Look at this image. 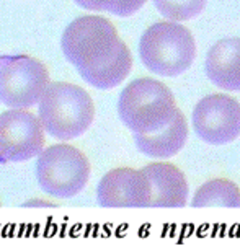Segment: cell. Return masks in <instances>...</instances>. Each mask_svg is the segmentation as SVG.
<instances>
[{
	"mask_svg": "<svg viewBox=\"0 0 240 251\" xmlns=\"http://www.w3.org/2000/svg\"><path fill=\"white\" fill-rule=\"evenodd\" d=\"M38 106L46 134L64 142L87 132L95 118V104L88 92L69 82L49 83Z\"/></svg>",
	"mask_w": 240,
	"mask_h": 251,
	"instance_id": "cell-1",
	"label": "cell"
},
{
	"mask_svg": "<svg viewBox=\"0 0 240 251\" xmlns=\"http://www.w3.org/2000/svg\"><path fill=\"white\" fill-rule=\"evenodd\" d=\"M178 111L177 100L167 85L156 78H136L123 88L118 114L134 134L154 132L167 126Z\"/></svg>",
	"mask_w": 240,
	"mask_h": 251,
	"instance_id": "cell-2",
	"label": "cell"
},
{
	"mask_svg": "<svg viewBox=\"0 0 240 251\" xmlns=\"http://www.w3.org/2000/svg\"><path fill=\"white\" fill-rule=\"evenodd\" d=\"M196 56L191 31L178 22H159L149 26L139 41V57L147 70L162 77L187 72Z\"/></svg>",
	"mask_w": 240,
	"mask_h": 251,
	"instance_id": "cell-3",
	"label": "cell"
},
{
	"mask_svg": "<svg viewBox=\"0 0 240 251\" xmlns=\"http://www.w3.org/2000/svg\"><path fill=\"white\" fill-rule=\"evenodd\" d=\"M90 178V162L82 150L69 144L43 149L36 160V179L44 193L71 199L82 193Z\"/></svg>",
	"mask_w": 240,
	"mask_h": 251,
	"instance_id": "cell-4",
	"label": "cell"
},
{
	"mask_svg": "<svg viewBox=\"0 0 240 251\" xmlns=\"http://www.w3.org/2000/svg\"><path fill=\"white\" fill-rule=\"evenodd\" d=\"M119 39L118 29L109 20L98 15H85L67 25L61 48L67 61L79 69L108 54Z\"/></svg>",
	"mask_w": 240,
	"mask_h": 251,
	"instance_id": "cell-5",
	"label": "cell"
},
{
	"mask_svg": "<svg viewBox=\"0 0 240 251\" xmlns=\"http://www.w3.org/2000/svg\"><path fill=\"white\" fill-rule=\"evenodd\" d=\"M49 83V70L39 59L15 57L0 67V103L7 108H31Z\"/></svg>",
	"mask_w": 240,
	"mask_h": 251,
	"instance_id": "cell-6",
	"label": "cell"
},
{
	"mask_svg": "<svg viewBox=\"0 0 240 251\" xmlns=\"http://www.w3.org/2000/svg\"><path fill=\"white\" fill-rule=\"evenodd\" d=\"M46 130L41 119L28 108H10L0 113V160L27 162L43 152Z\"/></svg>",
	"mask_w": 240,
	"mask_h": 251,
	"instance_id": "cell-7",
	"label": "cell"
},
{
	"mask_svg": "<svg viewBox=\"0 0 240 251\" xmlns=\"http://www.w3.org/2000/svg\"><path fill=\"white\" fill-rule=\"evenodd\" d=\"M194 132L211 145H226L240 137V103L224 93L201 98L193 109Z\"/></svg>",
	"mask_w": 240,
	"mask_h": 251,
	"instance_id": "cell-8",
	"label": "cell"
},
{
	"mask_svg": "<svg viewBox=\"0 0 240 251\" xmlns=\"http://www.w3.org/2000/svg\"><path fill=\"white\" fill-rule=\"evenodd\" d=\"M151 194V181L142 168L109 170L97 188V199L102 207H147Z\"/></svg>",
	"mask_w": 240,
	"mask_h": 251,
	"instance_id": "cell-9",
	"label": "cell"
},
{
	"mask_svg": "<svg viewBox=\"0 0 240 251\" xmlns=\"http://www.w3.org/2000/svg\"><path fill=\"white\" fill-rule=\"evenodd\" d=\"M151 181L152 207H183L188 202V181L178 167L172 163L156 162L142 168Z\"/></svg>",
	"mask_w": 240,
	"mask_h": 251,
	"instance_id": "cell-10",
	"label": "cell"
},
{
	"mask_svg": "<svg viewBox=\"0 0 240 251\" xmlns=\"http://www.w3.org/2000/svg\"><path fill=\"white\" fill-rule=\"evenodd\" d=\"M133 67V56L123 39H119L111 51L83 67H79L80 77L90 87L98 90H111L124 82Z\"/></svg>",
	"mask_w": 240,
	"mask_h": 251,
	"instance_id": "cell-11",
	"label": "cell"
},
{
	"mask_svg": "<svg viewBox=\"0 0 240 251\" xmlns=\"http://www.w3.org/2000/svg\"><path fill=\"white\" fill-rule=\"evenodd\" d=\"M204 69L216 87L240 92V38H226L211 46Z\"/></svg>",
	"mask_w": 240,
	"mask_h": 251,
	"instance_id": "cell-12",
	"label": "cell"
},
{
	"mask_svg": "<svg viewBox=\"0 0 240 251\" xmlns=\"http://www.w3.org/2000/svg\"><path fill=\"white\" fill-rule=\"evenodd\" d=\"M188 139V121L185 114L177 111L175 118L167 126L154 132L134 134V144L137 150L151 158L175 157L185 147Z\"/></svg>",
	"mask_w": 240,
	"mask_h": 251,
	"instance_id": "cell-13",
	"label": "cell"
},
{
	"mask_svg": "<svg viewBox=\"0 0 240 251\" xmlns=\"http://www.w3.org/2000/svg\"><path fill=\"white\" fill-rule=\"evenodd\" d=\"M193 207H240V188L227 178H214L196 189Z\"/></svg>",
	"mask_w": 240,
	"mask_h": 251,
	"instance_id": "cell-14",
	"label": "cell"
},
{
	"mask_svg": "<svg viewBox=\"0 0 240 251\" xmlns=\"http://www.w3.org/2000/svg\"><path fill=\"white\" fill-rule=\"evenodd\" d=\"M154 3L159 13L170 22H188L203 12L208 0H154Z\"/></svg>",
	"mask_w": 240,
	"mask_h": 251,
	"instance_id": "cell-15",
	"label": "cell"
},
{
	"mask_svg": "<svg viewBox=\"0 0 240 251\" xmlns=\"http://www.w3.org/2000/svg\"><path fill=\"white\" fill-rule=\"evenodd\" d=\"M146 2L147 0H118L109 10V13L116 15V17H131L137 10H141Z\"/></svg>",
	"mask_w": 240,
	"mask_h": 251,
	"instance_id": "cell-16",
	"label": "cell"
},
{
	"mask_svg": "<svg viewBox=\"0 0 240 251\" xmlns=\"http://www.w3.org/2000/svg\"><path fill=\"white\" fill-rule=\"evenodd\" d=\"M79 7L92 12H109L118 0H74Z\"/></svg>",
	"mask_w": 240,
	"mask_h": 251,
	"instance_id": "cell-17",
	"label": "cell"
},
{
	"mask_svg": "<svg viewBox=\"0 0 240 251\" xmlns=\"http://www.w3.org/2000/svg\"><path fill=\"white\" fill-rule=\"evenodd\" d=\"M54 207L53 202H49V201H44V199H33V201H28V202H25V207Z\"/></svg>",
	"mask_w": 240,
	"mask_h": 251,
	"instance_id": "cell-18",
	"label": "cell"
}]
</instances>
